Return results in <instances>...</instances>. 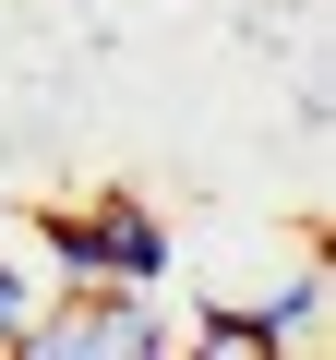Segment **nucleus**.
Returning a JSON list of instances; mask_svg holds the SVG:
<instances>
[{"label":"nucleus","mask_w":336,"mask_h":360,"mask_svg":"<svg viewBox=\"0 0 336 360\" xmlns=\"http://www.w3.org/2000/svg\"><path fill=\"white\" fill-rule=\"evenodd\" d=\"M25 324H37V276L0 264V360H25Z\"/></svg>","instance_id":"nucleus-5"},{"label":"nucleus","mask_w":336,"mask_h":360,"mask_svg":"<svg viewBox=\"0 0 336 360\" xmlns=\"http://www.w3.org/2000/svg\"><path fill=\"white\" fill-rule=\"evenodd\" d=\"M156 348L168 324L144 312V288H60L25 324V360H156Z\"/></svg>","instance_id":"nucleus-2"},{"label":"nucleus","mask_w":336,"mask_h":360,"mask_svg":"<svg viewBox=\"0 0 336 360\" xmlns=\"http://www.w3.org/2000/svg\"><path fill=\"white\" fill-rule=\"evenodd\" d=\"M312 324H324V240H312V264H300V276L264 300V348L288 360V348H312Z\"/></svg>","instance_id":"nucleus-3"},{"label":"nucleus","mask_w":336,"mask_h":360,"mask_svg":"<svg viewBox=\"0 0 336 360\" xmlns=\"http://www.w3.org/2000/svg\"><path fill=\"white\" fill-rule=\"evenodd\" d=\"M193 348H205V360H276V348H264V312H240V300H217V312L193 324Z\"/></svg>","instance_id":"nucleus-4"},{"label":"nucleus","mask_w":336,"mask_h":360,"mask_svg":"<svg viewBox=\"0 0 336 360\" xmlns=\"http://www.w3.org/2000/svg\"><path fill=\"white\" fill-rule=\"evenodd\" d=\"M37 240H49L60 288H144V300H156V276H168V229H156V205H144V193L49 205V217H37Z\"/></svg>","instance_id":"nucleus-1"}]
</instances>
